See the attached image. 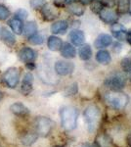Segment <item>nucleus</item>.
Listing matches in <instances>:
<instances>
[{"label":"nucleus","instance_id":"1","mask_svg":"<svg viewBox=\"0 0 131 147\" xmlns=\"http://www.w3.org/2000/svg\"><path fill=\"white\" fill-rule=\"evenodd\" d=\"M61 124L64 129L73 130L77 127L78 111L75 107L66 106L60 110Z\"/></svg>","mask_w":131,"mask_h":147},{"label":"nucleus","instance_id":"2","mask_svg":"<svg viewBox=\"0 0 131 147\" xmlns=\"http://www.w3.org/2000/svg\"><path fill=\"white\" fill-rule=\"evenodd\" d=\"M105 101L111 108L116 110H122L126 107L128 103V96L120 91H113L107 92L104 95Z\"/></svg>","mask_w":131,"mask_h":147},{"label":"nucleus","instance_id":"3","mask_svg":"<svg viewBox=\"0 0 131 147\" xmlns=\"http://www.w3.org/2000/svg\"><path fill=\"white\" fill-rule=\"evenodd\" d=\"M83 117H84L85 123L87 125L88 130L93 131L96 129L97 123L100 119V111L98 107L94 105H90L85 109L84 113H83Z\"/></svg>","mask_w":131,"mask_h":147},{"label":"nucleus","instance_id":"4","mask_svg":"<svg viewBox=\"0 0 131 147\" xmlns=\"http://www.w3.org/2000/svg\"><path fill=\"white\" fill-rule=\"evenodd\" d=\"M54 123L47 117H37L35 120V132L38 136H48L53 129Z\"/></svg>","mask_w":131,"mask_h":147},{"label":"nucleus","instance_id":"5","mask_svg":"<svg viewBox=\"0 0 131 147\" xmlns=\"http://www.w3.org/2000/svg\"><path fill=\"white\" fill-rule=\"evenodd\" d=\"M125 84V78L120 74H114L107 78L104 82L105 86H107L113 91H120L121 89L124 88Z\"/></svg>","mask_w":131,"mask_h":147},{"label":"nucleus","instance_id":"6","mask_svg":"<svg viewBox=\"0 0 131 147\" xmlns=\"http://www.w3.org/2000/svg\"><path fill=\"white\" fill-rule=\"evenodd\" d=\"M3 82L10 88H15L20 82V72L17 68H9L2 77Z\"/></svg>","mask_w":131,"mask_h":147},{"label":"nucleus","instance_id":"7","mask_svg":"<svg viewBox=\"0 0 131 147\" xmlns=\"http://www.w3.org/2000/svg\"><path fill=\"white\" fill-rule=\"evenodd\" d=\"M99 15H100L101 20L103 21L104 23L109 24V25H114V24H116L118 20V13L111 8H105L104 7V8L100 11Z\"/></svg>","mask_w":131,"mask_h":147},{"label":"nucleus","instance_id":"8","mask_svg":"<svg viewBox=\"0 0 131 147\" xmlns=\"http://www.w3.org/2000/svg\"><path fill=\"white\" fill-rule=\"evenodd\" d=\"M75 70V65L68 61H58L55 64V71L60 76L71 75Z\"/></svg>","mask_w":131,"mask_h":147},{"label":"nucleus","instance_id":"9","mask_svg":"<svg viewBox=\"0 0 131 147\" xmlns=\"http://www.w3.org/2000/svg\"><path fill=\"white\" fill-rule=\"evenodd\" d=\"M19 57H20V59L23 62L30 64L34 62L37 55H36V52L33 50V49L28 48V47H25V48L21 49L20 53H19Z\"/></svg>","mask_w":131,"mask_h":147},{"label":"nucleus","instance_id":"10","mask_svg":"<svg viewBox=\"0 0 131 147\" xmlns=\"http://www.w3.org/2000/svg\"><path fill=\"white\" fill-rule=\"evenodd\" d=\"M41 13L44 19L47 21L54 20L55 18L58 17V14H59L56 7L50 5V4H46V5L43 6V8H42V10H41Z\"/></svg>","mask_w":131,"mask_h":147},{"label":"nucleus","instance_id":"11","mask_svg":"<svg viewBox=\"0 0 131 147\" xmlns=\"http://www.w3.org/2000/svg\"><path fill=\"white\" fill-rule=\"evenodd\" d=\"M112 42H113V38H112L111 35L103 34H100L98 37L96 38L94 42V45L96 48H105V47H108L109 45H111Z\"/></svg>","mask_w":131,"mask_h":147},{"label":"nucleus","instance_id":"12","mask_svg":"<svg viewBox=\"0 0 131 147\" xmlns=\"http://www.w3.org/2000/svg\"><path fill=\"white\" fill-rule=\"evenodd\" d=\"M10 110L14 115L20 116V117H25V116L30 114V110L23 103H20V102L12 104L10 106Z\"/></svg>","mask_w":131,"mask_h":147},{"label":"nucleus","instance_id":"13","mask_svg":"<svg viewBox=\"0 0 131 147\" xmlns=\"http://www.w3.org/2000/svg\"><path fill=\"white\" fill-rule=\"evenodd\" d=\"M0 38L4 43H6L9 46H13L16 42V38L14 34H12L10 30L6 28H2L1 32H0Z\"/></svg>","mask_w":131,"mask_h":147},{"label":"nucleus","instance_id":"14","mask_svg":"<svg viewBox=\"0 0 131 147\" xmlns=\"http://www.w3.org/2000/svg\"><path fill=\"white\" fill-rule=\"evenodd\" d=\"M32 82H33V77L30 73H28L24 77V80L22 84V92L25 95L30 94L32 90Z\"/></svg>","mask_w":131,"mask_h":147},{"label":"nucleus","instance_id":"15","mask_svg":"<svg viewBox=\"0 0 131 147\" xmlns=\"http://www.w3.org/2000/svg\"><path fill=\"white\" fill-rule=\"evenodd\" d=\"M112 34L118 40H124L126 39L127 32H126V30L123 26L118 25V24H114L113 28H112Z\"/></svg>","mask_w":131,"mask_h":147},{"label":"nucleus","instance_id":"16","mask_svg":"<svg viewBox=\"0 0 131 147\" xmlns=\"http://www.w3.org/2000/svg\"><path fill=\"white\" fill-rule=\"evenodd\" d=\"M69 37H70L71 41L73 42L75 45H81L85 40L84 34H83L81 30H71Z\"/></svg>","mask_w":131,"mask_h":147},{"label":"nucleus","instance_id":"17","mask_svg":"<svg viewBox=\"0 0 131 147\" xmlns=\"http://www.w3.org/2000/svg\"><path fill=\"white\" fill-rule=\"evenodd\" d=\"M61 55L63 57H65L67 59H71V58H75V49L71 44L70 43H65L63 44L61 47Z\"/></svg>","mask_w":131,"mask_h":147},{"label":"nucleus","instance_id":"18","mask_svg":"<svg viewBox=\"0 0 131 147\" xmlns=\"http://www.w3.org/2000/svg\"><path fill=\"white\" fill-rule=\"evenodd\" d=\"M68 23L66 21H58V22L54 23L51 27V30L53 34H63L68 30Z\"/></svg>","mask_w":131,"mask_h":147},{"label":"nucleus","instance_id":"19","mask_svg":"<svg viewBox=\"0 0 131 147\" xmlns=\"http://www.w3.org/2000/svg\"><path fill=\"white\" fill-rule=\"evenodd\" d=\"M37 137H38V136H37L36 132H27L22 136L21 141L25 146H30L37 140Z\"/></svg>","mask_w":131,"mask_h":147},{"label":"nucleus","instance_id":"20","mask_svg":"<svg viewBox=\"0 0 131 147\" xmlns=\"http://www.w3.org/2000/svg\"><path fill=\"white\" fill-rule=\"evenodd\" d=\"M63 45V41L57 36H50L48 38V48L52 51H58Z\"/></svg>","mask_w":131,"mask_h":147},{"label":"nucleus","instance_id":"21","mask_svg":"<svg viewBox=\"0 0 131 147\" xmlns=\"http://www.w3.org/2000/svg\"><path fill=\"white\" fill-rule=\"evenodd\" d=\"M111 55L108 51L106 50H100L96 54V60L102 65H108L111 62Z\"/></svg>","mask_w":131,"mask_h":147},{"label":"nucleus","instance_id":"22","mask_svg":"<svg viewBox=\"0 0 131 147\" xmlns=\"http://www.w3.org/2000/svg\"><path fill=\"white\" fill-rule=\"evenodd\" d=\"M78 54H79V57L81 60H89L92 56V49L91 47L87 44H84V45H81L78 50Z\"/></svg>","mask_w":131,"mask_h":147},{"label":"nucleus","instance_id":"23","mask_svg":"<svg viewBox=\"0 0 131 147\" xmlns=\"http://www.w3.org/2000/svg\"><path fill=\"white\" fill-rule=\"evenodd\" d=\"M37 32V25L34 22H28L26 24L24 28V34L27 37H30L32 35L35 34Z\"/></svg>","mask_w":131,"mask_h":147},{"label":"nucleus","instance_id":"24","mask_svg":"<svg viewBox=\"0 0 131 147\" xmlns=\"http://www.w3.org/2000/svg\"><path fill=\"white\" fill-rule=\"evenodd\" d=\"M96 142L100 147H111L113 144V140L106 134H101L98 137H96Z\"/></svg>","mask_w":131,"mask_h":147},{"label":"nucleus","instance_id":"25","mask_svg":"<svg viewBox=\"0 0 131 147\" xmlns=\"http://www.w3.org/2000/svg\"><path fill=\"white\" fill-rule=\"evenodd\" d=\"M10 27L16 34H21L23 32V23L19 19H13L10 21Z\"/></svg>","mask_w":131,"mask_h":147},{"label":"nucleus","instance_id":"26","mask_svg":"<svg viewBox=\"0 0 131 147\" xmlns=\"http://www.w3.org/2000/svg\"><path fill=\"white\" fill-rule=\"evenodd\" d=\"M69 11L75 16H81L83 14V12H84V8H83L80 4L71 3V5L69 6Z\"/></svg>","mask_w":131,"mask_h":147},{"label":"nucleus","instance_id":"27","mask_svg":"<svg viewBox=\"0 0 131 147\" xmlns=\"http://www.w3.org/2000/svg\"><path fill=\"white\" fill-rule=\"evenodd\" d=\"M118 11L121 14H124L128 12L130 7V0H118Z\"/></svg>","mask_w":131,"mask_h":147},{"label":"nucleus","instance_id":"28","mask_svg":"<svg viewBox=\"0 0 131 147\" xmlns=\"http://www.w3.org/2000/svg\"><path fill=\"white\" fill-rule=\"evenodd\" d=\"M121 68L124 71V73L131 79V59L124 58L121 61Z\"/></svg>","mask_w":131,"mask_h":147},{"label":"nucleus","instance_id":"29","mask_svg":"<svg viewBox=\"0 0 131 147\" xmlns=\"http://www.w3.org/2000/svg\"><path fill=\"white\" fill-rule=\"evenodd\" d=\"M44 41V38L41 34H35L32 35L30 37V42L32 44H34V45H39V44H42Z\"/></svg>","mask_w":131,"mask_h":147},{"label":"nucleus","instance_id":"30","mask_svg":"<svg viewBox=\"0 0 131 147\" xmlns=\"http://www.w3.org/2000/svg\"><path fill=\"white\" fill-rule=\"evenodd\" d=\"M103 8H104L103 3H102L101 1H99V0H93V1L91 2V9L94 13L99 14L100 11H101Z\"/></svg>","mask_w":131,"mask_h":147},{"label":"nucleus","instance_id":"31","mask_svg":"<svg viewBox=\"0 0 131 147\" xmlns=\"http://www.w3.org/2000/svg\"><path fill=\"white\" fill-rule=\"evenodd\" d=\"M9 16H10V11L5 6L0 5V20L1 21L6 20V19L9 18Z\"/></svg>","mask_w":131,"mask_h":147},{"label":"nucleus","instance_id":"32","mask_svg":"<svg viewBox=\"0 0 131 147\" xmlns=\"http://www.w3.org/2000/svg\"><path fill=\"white\" fill-rule=\"evenodd\" d=\"M16 18L19 19V20H26V19L28 18V12L26 10H24V9H19V10H17L16 12Z\"/></svg>","mask_w":131,"mask_h":147},{"label":"nucleus","instance_id":"33","mask_svg":"<svg viewBox=\"0 0 131 147\" xmlns=\"http://www.w3.org/2000/svg\"><path fill=\"white\" fill-rule=\"evenodd\" d=\"M45 0H30V5L33 9H37L44 4Z\"/></svg>","mask_w":131,"mask_h":147},{"label":"nucleus","instance_id":"34","mask_svg":"<svg viewBox=\"0 0 131 147\" xmlns=\"http://www.w3.org/2000/svg\"><path fill=\"white\" fill-rule=\"evenodd\" d=\"M93 0H80V2H81L82 4H84V5H87V4H90Z\"/></svg>","mask_w":131,"mask_h":147},{"label":"nucleus","instance_id":"35","mask_svg":"<svg viewBox=\"0 0 131 147\" xmlns=\"http://www.w3.org/2000/svg\"><path fill=\"white\" fill-rule=\"evenodd\" d=\"M126 39H127V41L131 44V30L128 32L127 34H126Z\"/></svg>","mask_w":131,"mask_h":147},{"label":"nucleus","instance_id":"36","mask_svg":"<svg viewBox=\"0 0 131 147\" xmlns=\"http://www.w3.org/2000/svg\"><path fill=\"white\" fill-rule=\"evenodd\" d=\"M66 3H69V4H71V3H75V0H65Z\"/></svg>","mask_w":131,"mask_h":147},{"label":"nucleus","instance_id":"37","mask_svg":"<svg viewBox=\"0 0 131 147\" xmlns=\"http://www.w3.org/2000/svg\"><path fill=\"white\" fill-rule=\"evenodd\" d=\"M82 147H95L94 145H92V144H89V143H86V144H83Z\"/></svg>","mask_w":131,"mask_h":147},{"label":"nucleus","instance_id":"38","mask_svg":"<svg viewBox=\"0 0 131 147\" xmlns=\"http://www.w3.org/2000/svg\"><path fill=\"white\" fill-rule=\"evenodd\" d=\"M1 98H2V93L0 92V99H1Z\"/></svg>","mask_w":131,"mask_h":147},{"label":"nucleus","instance_id":"39","mask_svg":"<svg viewBox=\"0 0 131 147\" xmlns=\"http://www.w3.org/2000/svg\"><path fill=\"white\" fill-rule=\"evenodd\" d=\"M130 13H131V8H130Z\"/></svg>","mask_w":131,"mask_h":147}]
</instances>
